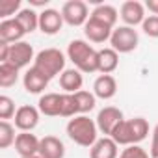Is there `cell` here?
Returning <instances> with one entry per match:
<instances>
[{
  "instance_id": "cell-1",
  "label": "cell",
  "mask_w": 158,
  "mask_h": 158,
  "mask_svg": "<svg viewBox=\"0 0 158 158\" xmlns=\"http://www.w3.org/2000/svg\"><path fill=\"white\" fill-rule=\"evenodd\" d=\"M149 134V123L143 117H132V119H123L115 130L112 132V139L117 145H138L139 141H143Z\"/></svg>"
},
{
  "instance_id": "cell-2",
  "label": "cell",
  "mask_w": 158,
  "mask_h": 158,
  "mask_svg": "<svg viewBox=\"0 0 158 158\" xmlns=\"http://www.w3.org/2000/svg\"><path fill=\"white\" fill-rule=\"evenodd\" d=\"M67 56L74 63V69L80 73H95L99 71V50H95L88 41L74 39L67 47Z\"/></svg>"
},
{
  "instance_id": "cell-3",
  "label": "cell",
  "mask_w": 158,
  "mask_h": 158,
  "mask_svg": "<svg viewBox=\"0 0 158 158\" xmlns=\"http://www.w3.org/2000/svg\"><path fill=\"white\" fill-rule=\"evenodd\" d=\"M67 136L82 147H93L97 143V123L88 115H76L67 123Z\"/></svg>"
},
{
  "instance_id": "cell-4",
  "label": "cell",
  "mask_w": 158,
  "mask_h": 158,
  "mask_svg": "<svg viewBox=\"0 0 158 158\" xmlns=\"http://www.w3.org/2000/svg\"><path fill=\"white\" fill-rule=\"evenodd\" d=\"M34 67L39 73H43L48 80H52L54 76H58L65 71V56L58 48H45L35 56Z\"/></svg>"
},
{
  "instance_id": "cell-5",
  "label": "cell",
  "mask_w": 158,
  "mask_h": 158,
  "mask_svg": "<svg viewBox=\"0 0 158 158\" xmlns=\"http://www.w3.org/2000/svg\"><path fill=\"white\" fill-rule=\"evenodd\" d=\"M139 43V37H138V32L130 26H119V28H114L112 32V37H110V45L112 48L117 52V54H128L132 50H136Z\"/></svg>"
},
{
  "instance_id": "cell-6",
  "label": "cell",
  "mask_w": 158,
  "mask_h": 158,
  "mask_svg": "<svg viewBox=\"0 0 158 158\" xmlns=\"http://www.w3.org/2000/svg\"><path fill=\"white\" fill-rule=\"evenodd\" d=\"M89 10L88 4L82 0H69L61 8V17L63 23H67L69 26H86V23L89 21Z\"/></svg>"
},
{
  "instance_id": "cell-7",
  "label": "cell",
  "mask_w": 158,
  "mask_h": 158,
  "mask_svg": "<svg viewBox=\"0 0 158 158\" xmlns=\"http://www.w3.org/2000/svg\"><path fill=\"white\" fill-rule=\"evenodd\" d=\"M123 121V112L115 106H106L99 112L97 115V128L104 134V136H112V132L115 130V127Z\"/></svg>"
},
{
  "instance_id": "cell-8",
  "label": "cell",
  "mask_w": 158,
  "mask_h": 158,
  "mask_svg": "<svg viewBox=\"0 0 158 158\" xmlns=\"http://www.w3.org/2000/svg\"><path fill=\"white\" fill-rule=\"evenodd\" d=\"M121 19L127 26L134 28L136 24H143L145 21V6L138 0H127L121 6Z\"/></svg>"
},
{
  "instance_id": "cell-9",
  "label": "cell",
  "mask_w": 158,
  "mask_h": 158,
  "mask_svg": "<svg viewBox=\"0 0 158 158\" xmlns=\"http://www.w3.org/2000/svg\"><path fill=\"white\" fill-rule=\"evenodd\" d=\"M39 123V108L35 106H21L15 114V127L21 132H32Z\"/></svg>"
},
{
  "instance_id": "cell-10",
  "label": "cell",
  "mask_w": 158,
  "mask_h": 158,
  "mask_svg": "<svg viewBox=\"0 0 158 158\" xmlns=\"http://www.w3.org/2000/svg\"><path fill=\"white\" fill-rule=\"evenodd\" d=\"M32 60H35V58H34V48H32L30 43L19 41V43H15V45L10 47V58H8V61L11 65H15L17 69L26 67Z\"/></svg>"
},
{
  "instance_id": "cell-11",
  "label": "cell",
  "mask_w": 158,
  "mask_h": 158,
  "mask_svg": "<svg viewBox=\"0 0 158 158\" xmlns=\"http://www.w3.org/2000/svg\"><path fill=\"white\" fill-rule=\"evenodd\" d=\"M39 143H41V139L35 134L21 132V134H17V139H15V151L19 152L21 158L35 156V154H39Z\"/></svg>"
},
{
  "instance_id": "cell-12",
  "label": "cell",
  "mask_w": 158,
  "mask_h": 158,
  "mask_svg": "<svg viewBox=\"0 0 158 158\" xmlns=\"http://www.w3.org/2000/svg\"><path fill=\"white\" fill-rule=\"evenodd\" d=\"M63 26V17L56 10H43L39 13V30L47 35H54L61 30Z\"/></svg>"
},
{
  "instance_id": "cell-13",
  "label": "cell",
  "mask_w": 158,
  "mask_h": 158,
  "mask_svg": "<svg viewBox=\"0 0 158 158\" xmlns=\"http://www.w3.org/2000/svg\"><path fill=\"white\" fill-rule=\"evenodd\" d=\"M48 78L43 74V73H39L34 65L24 73V76H23V84H24V89L28 91V93H34V95H37V93H41V91H45L47 89V86H48Z\"/></svg>"
},
{
  "instance_id": "cell-14",
  "label": "cell",
  "mask_w": 158,
  "mask_h": 158,
  "mask_svg": "<svg viewBox=\"0 0 158 158\" xmlns=\"http://www.w3.org/2000/svg\"><path fill=\"white\" fill-rule=\"evenodd\" d=\"M26 35V32L23 30V26L17 23V19H6L0 23V43H19L23 41V37Z\"/></svg>"
},
{
  "instance_id": "cell-15",
  "label": "cell",
  "mask_w": 158,
  "mask_h": 158,
  "mask_svg": "<svg viewBox=\"0 0 158 158\" xmlns=\"http://www.w3.org/2000/svg\"><path fill=\"white\" fill-rule=\"evenodd\" d=\"M39 156L41 158H63L65 156V145L56 136H45L39 143Z\"/></svg>"
},
{
  "instance_id": "cell-16",
  "label": "cell",
  "mask_w": 158,
  "mask_h": 158,
  "mask_svg": "<svg viewBox=\"0 0 158 158\" xmlns=\"http://www.w3.org/2000/svg\"><path fill=\"white\" fill-rule=\"evenodd\" d=\"M93 93H95V97H99L102 101H110L112 97H115V93H117L115 78L112 74H101L93 84Z\"/></svg>"
},
{
  "instance_id": "cell-17",
  "label": "cell",
  "mask_w": 158,
  "mask_h": 158,
  "mask_svg": "<svg viewBox=\"0 0 158 158\" xmlns=\"http://www.w3.org/2000/svg\"><path fill=\"white\" fill-rule=\"evenodd\" d=\"M112 32L114 30L110 26H106V24H102V23H99L95 19H89L86 23V26H84V34H86V37L91 43H104V41H108L112 37Z\"/></svg>"
},
{
  "instance_id": "cell-18",
  "label": "cell",
  "mask_w": 158,
  "mask_h": 158,
  "mask_svg": "<svg viewBox=\"0 0 158 158\" xmlns=\"http://www.w3.org/2000/svg\"><path fill=\"white\" fill-rule=\"evenodd\" d=\"M82 84H84V78H82V73L78 69H65L60 74V86L65 93L82 91Z\"/></svg>"
},
{
  "instance_id": "cell-19",
  "label": "cell",
  "mask_w": 158,
  "mask_h": 158,
  "mask_svg": "<svg viewBox=\"0 0 158 158\" xmlns=\"http://www.w3.org/2000/svg\"><path fill=\"white\" fill-rule=\"evenodd\" d=\"M117 143L110 136L97 139V143L89 149V158H117Z\"/></svg>"
},
{
  "instance_id": "cell-20",
  "label": "cell",
  "mask_w": 158,
  "mask_h": 158,
  "mask_svg": "<svg viewBox=\"0 0 158 158\" xmlns=\"http://www.w3.org/2000/svg\"><path fill=\"white\" fill-rule=\"evenodd\" d=\"M37 108L41 114L48 115V117H58L61 115V95L60 93H45L39 102Z\"/></svg>"
},
{
  "instance_id": "cell-21",
  "label": "cell",
  "mask_w": 158,
  "mask_h": 158,
  "mask_svg": "<svg viewBox=\"0 0 158 158\" xmlns=\"http://www.w3.org/2000/svg\"><path fill=\"white\" fill-rule=\"evenodd\" d=\"M117 17H121V15H119L117 10H115L114 6H110V4H99V6L91 11V15H89V19H95V21H99V23L110 26L112 30H114V26H115V23H117Z\"/></svg>"
},
{
  "instance_id": "cell-22",
  "label": "cell",
  "mask_w": 158,
  "mask_h": 158,
  "mask_svg": "<svg viewBox=\"0 0 158 158\" xmlns=\"http://www.w3.org/2000/svg\"><path fill=\"white\" fill-rule=\"evenodd\" d=\"M117 65H119V54L112 47L99 50V73L110 74L117 69Z\"/></svg>"
},
{
  "instance_id": "cell-23",
  "label": "cell",
  "mask_w": 158,
  "mask_h": 158,
  "mask_svg": "<svg viewBox=\"0 0 158 158\" xmlns=\"http://www.w3.org/2000/svg\"><path fill=\"white\" fill-rule=\"evenodd\" d=\"M17 23L23 26V30L26 34H32L35 28H39V13H35L34 10L26 8V10H21L17 15H15Z\"/></svg>"
},
{
  "instance_id": "cell-24",
  "label": "cell",
  "mask_w": 158,
  "mask_h": 158,
  "mask_svg": "<svg viewBox=\"0 0 158 158\" xmlns=\"http://www.w3.org/2000/svg\"><path fill=\"white\" fill-rule=\"evenodd\" d=\"M19 71L15 65H11L10 61L6 63H0V86L2 88H11L17 84L19 80Z\"/></svg>"
},
{
  "instance_id": "cell-25",
  "label": "cell",
  "mask_w": 158,
  "mask_h": 158,
  "mask_svg": "<svg viewBox=\"0 0 158 158\" xmlns=\"http://www.w3.org/2000/svg\"><path fill=\"white\" fill-rule=\"evenodd\" d=\"M74 99H76V104H78V114L80 115H86L88 112H91L95 108V93H89V91H78L74 93Z\"/></svg>"
},
{
  "instance_id": "cell-26",
  "label": "cell",
  "mask_w": 158,
  "mask_h": 158,
  "mask_svg": "<svg viewBox=\"0 0 158 158\" xmlns=\"http://www.w3.org/2000/svg\"><path fill=\"white\" fill-rule=\"evenodd\" d=\"M17 139L15 127H11L8 121H0V149H8Z\"/></svg>"
},
{
  "instance_id": "cell-27",
  "label": "cell",
  "mask_w": 158,
  "mask_h": 158,
  "mask_svg": "<svg viewBox=\"0 0 158 158\" xmlns=\"http://www.w3.org/2000/svg\"><path fill=\"white\" fill-rule=\"evenodd\" d=\"M78 104L74 93H61V117H76Z\"/></svg>"
},
{
  "instance_id": "cell-28",
  "label": "cell",
  "mask_w": 158,
  "mask_h": 158,
  "mask_svg": "<svg viewBox=\"0 0 158 158\" xmlns=\"http://www.w3.org/2000/svg\"><path fill=\"white\" fill-rule=\"evenodd\" d=\"M15 102L8 97V95H2L0 97V119L2 121H8L15 115Z\"/></svg>"
},
{
  "instance_id": "cell-29",
  "label": "cell",
  "mask_w": 158,
  "mask_h": 158,
  "mask_svg": "<svg viewBox=\"0 0 158 158\" xmlns=\"http://www.w3.org/2000/svg\"><path fill=\"white\" fill-rule=\"evenodd\" d=\"M21 0H2L0 2V17H4V21L10 15H15V11H21Z\"/></svg>"
},
{
  "instance_id": "cell-30",
  "label": "cell",
  "mask_w": 158,
  "mask_h": 158,
  "mask_svg": "<svg viewBox=\"0 0 158 158\" xmlns=\"http://www.w3.org/2000/svg\"><path fill=\"white\" fill-rule=\"evenodd\" d=\"M119 158H151V154L145 149H141L139 145H128L127 149H123Z\"/></svg>"
},
{
  "instance_id": "cell-31",
  "label": "cell",
  "mask_w": 158,
  "mask_h": 158,
  "mask_svg": "<svg viewBox=\"0 0 158 158\" xmlns=\"http://www.w3.org/2000/svg\"><path fill=\"white\" fill-rule=\"evenodd\" d=\"M141 28H143V32H145L149 37H158V15H149V17H145Z\"/></svg>"
},
{
  "instance_id": "cell-32",
  "label": "cell",
  "mask_w": 158,
  "mask_h": 158,
  "mask_svg": "<svg viewBox=\"0 0 158 158\" xmlns=\"http://www.w3.org/2000/svg\"><path fill=\"white\" fill-rule=\"evenodd\" d=\"M151 158H158V125L152 130V141H151V151H149Z\"/></svg>"
},
{
  "instance_id": "cell-33",
  "label": "cell",
  "mask_w": 158,
  "mask_h": 158,
  "mask_svg": "<svg viewBox=\"0 0 158 158\" xmlns=\"http://www.w3.org/2000/svg\"><path fill=\"white\" fill-rule=\"evenodd\" d=\"M145 8H147L152 15H158V0H147V2H145Z\"/></svg>"
},
{
  "instance_id": "cell-34",
  "label": "cell",
  "mask_w": 158,
  "mask_h": 158,
  "mask_svg": "<svg viewBox=\"0 0 158 158\" xmlns=\"http://www.w3.org/2000/svg\"><path fill=\"white\" fill-rule=\"evenodd\" d=\"M48 0H30V4L32 6H47Z\"/></svg>"
},
{
  "instance_id": "cell-35",
  "label": "cell",
  "mask_w": 158,
  "mask_h": 158,
  "mask_svg": "<svg viewBox=\"0 0 158 158\" xmlns=\"http://www.w3.org/2000/svg\"><path fill=\"white\" fill-rule=\"evenodd\" d=\"M26 158H41L39 154H35V156H26Z\"/></svg>"
}]
</instances>
